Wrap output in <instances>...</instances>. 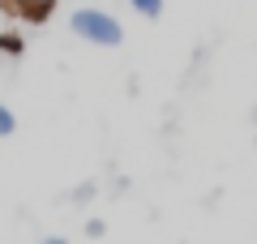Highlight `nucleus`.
Returning a JSON list of instances; mask_svg holds the SVG:
<instances>
[{
    "label": "nucleus",
    "instance_id": "obj_1",
    "mask_svg": "<svg viewBox=\"0 0 257 244\" xmlns=\"http://www.w3.org/2000/svg\"><path fill=\"white\" fill-rule=\"evenodd\" d=\"M69 30H73L82 43H90V47H120V43H124V26H120V18H111L107 9H94V5L77 9L73 18H69Z\"/></svg>",
    "mask_w": 257,
    "mask_h": 244
},
{
    "label": "nucleus",
    "instance_id": "obj_6",
    "mask_svg": "<svg viewBox=\"0 0 257 244\" xmlns=\"http://www.w3.org/2000/svg\"><path fill=\"white\" fill-rule=\"evenodd\" d=\"M5 26H9V13H5V0H0V35H5Z\"/></svg>",
    "mask_w": 257,
    "mask_h": 244
},
{
    "label": "nucleus",
    "instance_id": "obj_5",
    "mask_svg": "<svg viewBox=\"0 0 257 244\" xmlns=\"http://www.w3.org/2000/svg\"><path fill=\"white\" fill-rule=\"evenodd\" d=\"M107 231V227H103V218H90V223H86V235H103Z\"/></svg>",
    "mask_w": 257,
    "mask_h": 244
},
{
    "label": "nucleus",
    "instance_id": "obj_3",
    "mask_svg": "<svg viewBox=\"0 0 257 244\" xmlns=\"http://www.w3.org/2000/svg\"><path fill=\"white\" fill-rule=\"evenodd\" d=\"M13 129H18V116L9 111V103H0V137H13Z\"/></svg>",
    "mask_w": 257,
    "mask_h": 244
},
{
    "label": "nucleus",
    "instance_id": "obj_4",
    "mask_svg": "<svg viewBox=\"0 0 257 244\" xmlns=\"http://www.w3.org/2000/svg\"><path fill=\"white\" fill-rule=\"evenodd\" d=\"M5 5H13V9H52V0H5Z\"/></svg>",
    "mask_w": 257,
    "mask_h": 244
},
{
    "label": "nucleus",
    "instance_id": "obj_7",
    "mask_svg": "<svg viewBox=\"0 0 257 244\" xmlns=\"http://www.w3.org/2000/svg\"><path fill=\"white\" fill-rule=\"evenodd\" d=\"M39 244H69L64 235H47V240H39Z\"/></svg>",
    "mask_w": 257,
    "mask_h": 244
},
{
    "label": "nucleus",
    "instance_id": "obj_2",
    "mask_svg": "<svg viewBox=\"0 0 257 244\" xmlns=\"http://www.w3.org/2000/svg\"><path fill=\"white\" fill-rule=\"evenodd\" d=\"M128 5H133V13H142L146 22L163 18V0H128Z\"/></svg>",
    "mask_w": 257,
    "mask_h": 244
}]
</instances>
